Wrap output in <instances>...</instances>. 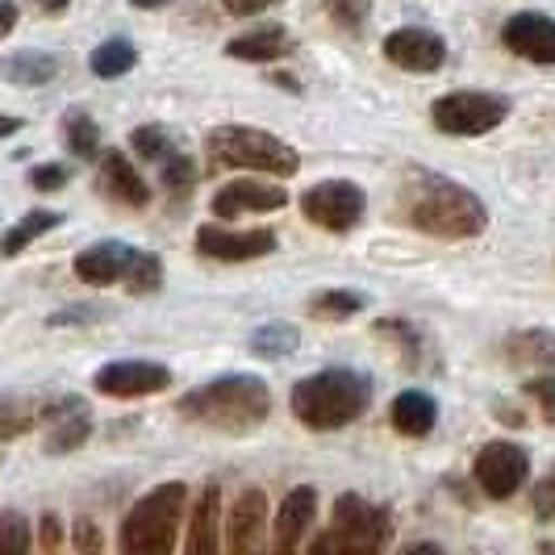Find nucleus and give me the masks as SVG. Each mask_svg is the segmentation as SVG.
<instances>
[{"mask_svg": "<svg viewBox=\"0 0 555 555\" xmlns=\"http://www.w3.org/2000/svg\"><path fill=\"white\" fill-rule=\"evenodd\" d=\"M288 47H293V38H288L284 26H259L250 29V34H238L225 47V55L238 59V63H272V59L288 55Z\"/></svg>", "mask_w": 555, "mask_h": 555, "instance_id": "412c9836", "label": "nucleus"}, {"mask_svg": "<svg viewBox=\"0 0 555 555\" xmlns=\"http://www.w3.org/2000/svg\"><path fill=\"white\" fill-rule=\"evenodd\" d=\"M326 9L334 13V22L347 29H360L363 22H367V0H326Z\"/></svg>", "mask_w": 555, "mask_h": 555, "instance_id": "473e14b6", "label": "nucleus"}, {"mask_svg": "<svg viewBox=\"0 0 555 555\" xmlns=\"http://www.w3.org/2000/svg\"><path fill=\"white\" fill-rule=\"evenodd\" d=\"M209 155L225 167H247V171H268V176H293L301 167V155L280 142L268 130H250V126H218L205 134Z\"/></svg>", "mask_w": 555, "mask_h": 555, "instance_id": "39448f33", "label": "nucleus"}, {"mask_svg": "<svg viewBox=\"0 0 555 555\" xmlns=\"http://www.w3.org/2000/svg\"><path fill=\"white\" fill-rule=\"evenodd\" d=\"M22 130V117H4L0 113V139H9V134H17Z\"/></svg>", "mask_w": 555, "mask_h": 555, "instance_id": "79ce46f5", "label": "nucleus"}, {"mask_svg": "<svg viewBox=\"0 0 555 555\" xmlns=\"http://www.w3.org/2000/svg\"><path fill=\"white\" fill-rule=\"evenodd\" d=\"M405 555H443V547H439V543H414Z\"/></svg>", "mask_w": 555, "mask_h": 555, "instance_id": "c03bdc74", "label": "nucleus"}, {"mask_svg": "<svg viewBox=\"0 0 555 555\" xmlns=\"http://www.w3.org/2000/svg\"><path fill=\"white\" fill-rule=\"evenodd\" d=\"M331 552L334 555H380L385 539H389V514L372 501L343 493L334 501L331 518Z\"/></svg>", "mask_w": 555, "mask_h": 555, "instance_id": "423d86ee", "label": "nucleus"}, {"mask_svg": "<svg viewBox=\"0 0 555 555\" xmlns=\"http://www.w3.org/2000/svg\"><path fill=\"white\" fill-rule=\"evenodd\" d=\"M167 385H171V367L151 360H117L96 372V389L105 397H146V392H164Z\"/></svg>", "mask_w": 555, "mask_h": 555, "instance_id": "9b49d317", "label": "nucleus"}, {"mask_svg": "<svg viewBox=\"0 0 555 555\" xmlns=\"http://www.w3.org/2000/svg\"><path fill=\"white\" fill-rule=\"evenodd\" d=\"M527 392H530V401H534V405L543 410V417H547V422H555V376L530 380Z\"/></svg>", "mask_w": 555, "mask_h": 555, "instance_id": "c9c22d12", "label": "nucleus"}, {"mask_svg": "<svg viewBox=\"0 0 555 555\" xmlns=\"http://www.w3.org/2000/svg\"><path fill=\"white\" fill-rule=\"evenodd\" d=\"M196 250L205 259L218 263H247V259H263L276 250V234L272 230H225V225H201L196 230Z\"/></svg>", "mask_w": 555, "mask_h": 555, "instance_id": "9d476101", "label": "nucleus"}, {"mask_svg": "<svg viewBox=\"0 0 555 555\" xmlns=\"http://www.w3.org/2000/svg\"><path fill=\"white\" fill-rule=\"evenodd\" d=\"M17 26V4L13 0H0V38Z\"/></svg>", "mask_w": 555, "mask_h": 555, "instance_id": "a19ab883", "label": "nucleus"}, {"mask_svg": "<svg viewBox=\"0 0 555 555\" xmlns=\"http://www.w3.org/2000/svg\"><path fill=\"white\" fill-rule=\"evenodd\" d=\"M527 473H530V460L518 443L498 439V443L480 447V455H476V485L485 489V498L493 501L514 498L522 489Z\"/></svg>", "mask_w": 555, "mask_h": 555, "instance_id": "1a4fd4ad", "label": "nucleus"}, {"mask_svg": "<svg viewBox=\"0 0 555 555\" xmlns=\"http://www.w3.org/2000/svg\"><path fill=\"white\" fill-rule=\"evenodd\" d=\"M405 218L435 238H476L489 225V209L473 189L447 180L439 171H410Z\"/></svg>", "mask_w": 555, "mask_h": 555, "instance_id": "f257e3e1", "label": "nucleus"}, {"mask_svg": "<svg viewBox=\"0 0 555 555\" xmlns=\"http://www.w3.org/2000/svg\"><path fill=\"white\" fill-rule=\"evenodd\" d=\"M184 509H189V489L180 480L151 489L121 522V555H171Z\"/></svg>", "mask_w": 555, "mask_h": 555, "instance_id": "20e7f679", "label": "nucleus"}, {"mask_svg": "<svg viewBox=\"0 0 555 555\" xmlns=\"http://www.w3.org/2000/svg\"><path fill=\"white\" fill-rule=\"evenodd\" d=\"M318 514V493L313 485H297L276 514V530H272V555H297L301 539H306L309 522Z\"/></svg>", "mask_w": 555, "mask_h": 555, "instance_id": "dca6fc26", "label": "nucleus"}, {"mask_svg": "<svg viewBox=\"0 0 555 555\" xmlns=\"http://www.w3.org/2000/svg\"><path fill=\"white\" fill-rule=\"evenodd\" d=\"M34 426V405L26 397H0V439H17Z\"/></svg>", "mask_w": 555, "mask_h": 555, "instance_id": "c756f323", "label": "nucleus"}, {"mask_svg": "<svg viewBox=\"0 0 555 555\" xmlns=\"http://www.w3.org/2000/svg\"><path fill=\"white\" fill-rule=\"evenodd\" d=\"M130 146H134V155H142L146 164H155V167H164L167 159L180 155V146L171 142V134H167L164 126H142V130H134V134H130Z\"/></svg>", "mask_w": 555, "mask_h": 555, "instance_id": "bb28decb", "label": "nucleus"}, {"mask_svg": "<svg viewBox=\"0 0 555 555\" xmlns=\"http://www.w3.org/2000/svg\"><path fill=\"white\" fill-rule=\"evenodd\" d=\"M130 259H134V247H126V243H96L76 255V276L83 284H113L126 276Z\"/></svg>", "mask_w": 555, "mask_h": 555, "instance_id": "6ab92c4d", "label": "nucleus"}, {"mask_svg": "<svg viewBox=\"0 0 555 555\" xmlns=\"http://www.w3.org/2000/svg\"><path fill=\"white\" fill-rule=\"evenodd\" d=\"M159 176H164V184L171 193H184V189L193 184L196 167L189 164V155H176V159H167V164L159 167Z\"/></svg>", "mask_w": 555, "mask_h": 555, "instance_id": "72a5a7b5", "label": "nucleus"}, {"mask_svg": "<svg viewBox=\"0 0 555 555\" xmlns=\"http://www.w3.org/2000/svg\"><path fill=\"white\" fill-rule=\"evenodd\" d=\"M543 555H555V543H543Z\"/></svg>", "mask_w": 555, "mask_h": 555, "instance_id": "de8ad7c7", "label": "nucleus"}, {"mask_svg": "<svg viewBox=\"0 0 555 555\" xmlns=\"http://www.w3.org/2000/svg\"><path fill=\"white\" fill-rule=\"evenodd\" d=\"M385 55H389V63L405 67V72H439L447 63V42L430 29L405 26L392 29L385 38Z\"/></svg>", "mask_w": 555, "mask_h": 555, "instance_id": "f8f14e48", "label": "nucleus"}, {"mask_svg": "<svg viewBox=\"0 0 555 555\" xmlns=\"http://www.w3.org/2000/svg\"><path fill=\"white\" fill-rule=\"evenodd\" d=\"M59 539H63V530H59V518H55V514H47V518H42V552H55Z\"/></svg>", "mask_w": 555, "mask_h": 555, "instance_id": "ea45409f", "label": "nucleus"}, {"mask_svg": "<svg viewBox=\"0 0 555 555\" xmlns=\"http://www.w3.org/2000/svg\"><path fill=\"white\" fill-rule=\"evenodd\" d=\"M63 222L59 214H51V209H34V214H26L22 222L13 225L9 234H4V243H0V255H22V250L34 243V238H42L47 230H55V225Z\"/></svg>", "mask_w": 555, "mask_h": 555, "instance_id": "b1692460", "label": "nucleus"}, {"mask_svg": "<svg viewBox=\"0 0 555 555\" xmlns=\"http://www.w3.org/2000/svg\"><path fill=\"white\" fill-rule=\"evenodd\" d=\"M309 555H334L331 552V539H326V534H318V539L309 543Z\"/></svg>", "mask_w": 555, "mask_h": 555, "instance_id": "37998d69", "label": "nucleus"}, {"mask_svg": "<svg viewBox=\"0 0 555 555\" xmlns=\"http://www.w3.org/2000/svg\"><path fill=\"white\" fill-rule=\"evenodd\" d=\"M130 4H139V9H159V4H167V0H130Z\"/></svg>", "mask_w": 555, "mask_h": 555, "instance_id": "49530a36", "label": "nucleus"}, {"mask_svg": "<svg viewBox=\"0 0 555 555\" xmlns=\"http://www.w3.org/2000/svg\"><path fill=\"white\" fill-rule=\"evenodd\" d=\"M42 422H51V435H47V451H51V455L76 451V447L88 439V430H92L80 397H59L55 405L42 410Z\"/></svg>", "mask_w": 555, "mask_h": 555, "instance_id": "f3484780", "label": "nucleus"}, {"mask_svg": "<svg viewBox=\"0 0 555 555\" xmlns=\"http://www.w3.org/2000/svg\"><path fill=\"white\" fill-rule=\"evenodd\" d=\"M0 555H29V527L22 514L0 518Z\"/></svg>", "mask_w": 555, "mask_h": 555, "instance_id": "7c9ffc66", "label": "nucleus"}, {"mask_svg": "<svg viewBox=\"0 0 555 555\" xmlns=\"http://www.w3.org/2000/svg\"><path fill=\"white\" fill-rule=\"evenodd\" d=\"M367 401H372V380L363 372L331 367V372L306 376L293 389V414L309 430H343L367 410Z\"/></svg>", "mask_w": 555, "mask_h": 555, "instance_id": "7ed1b4c3", "label": "nucleus"}, {"mask_svg": "<svg viewBox=\"0 0 555 555\" xmlns=\"http://www.w3.org/2000/svg\"><path fill=\"white\" fill-rule=\"evenodd\" d=\"M101 184L109 189V196H117L121 205H151V189H146V180L139 176V167L130 164L121 151H105L101 155Z\"/></svg>", "mask_w": 555, "mask_h": 555, "instance_id": "aec40b11", "label": "nucleus"}, {"mask_svg": "<svg viewBox=\"0 0 555 555\" xmlns=\"http://www.w3.org/2000/svg\"><path fill=\"white\" fill-rule=\"evenodd\" d=\"M55 72H59V59L42 55V51H22V55L4 59V76L13 83H47L55 80Z\"/></svg>", "mask_w": 555, "mask_h": 555, "instance_id": "393cba45", "label": "nucleus"}, {"mask_svg": "<svg viewBox=\"0 0 555 555\" xmlns=\"http://www.w3.org/2000/svg\"><path fill=\"white\" fill-rule=\"evenodd\" d=\"M222 498L205 489L189 514V555H222Z\"/></svg>", "mask_w": 555, "mask_h": 555, "instance_id": "a211bd4d", "label": "nucleus"}, {"mask_svg": "<svg viewBox=\"0 0 555 555\" xmlns=\"http://www.w3.org/2000/svg\"><path fill=\"white\" fill-rule=\"evenodd\" d=\"M76 552L80 555H101V530L92 527L88 518L76 522Z\"/></svg>", "mask_w": 555, "mask_h": 555, "instance_id": "e433bc0d", "label": "nucleus"}, {"mask_svg": "<svg viewBox=\"0 0 555 555\" xmlns=\"http://www.w3.org/2000/svg\"><path fill=\"white\" fill-rule=\"evenodd\" d=\"M363 209H367V196H363V189L351 184V180H322V184H313V189L301 196V214H306L313 225L334 230V234L351 230V225L363 218Z\"/></svg>", "mask_w": 555, "mask_h": 555, "instance_id": "6e6552de", "label": "nucleus"}, {"mask_svg": "<svg viewBox=\"0 0 555 555\" xmlns=\"http://www.w3.org/2000/svg\"><path fill=\"white\" fill-rule=\"evenodd\" d=\"M435 422H439V405H435V397H430V392L410 389L392 401V426H397L401 435H410V439L430 435V430H435Z\"/></svg>", "mask_w": 555, "mask_h": 555, "instance_id": "4be33fe9", "label": "nucleus"}, {"mask_svg": "<svg viewBox=\"0 0 555 555\" xmlns=\"http://www.w3.org/2000/svg\"><path fill=\"white\" fill-rule=\"evenodd\" d=\"M360 309H363L360 293H343V288H334V293L313 301V313H331V318H347V313H360Z\"/></svg>", "mask_w": 555, "mask_h": 555, "instance_id": "2f4dec72", "label": "nucleus"}, {"mask_svg": "<svg viewBox=\"0 0 555 555\" xmlns=\"http://www.w3.org/2000/svg\"><path fill=\"white\" fill-rule=\"evenodd\" d=\"M263 522H268V498L247 489L234 501L225 522V555H263Z\"/></svg>", "mask_w": 555, "mask_h": 555, "instance_id": "ddd939ff", "label": "nucleus"}, {"mask_svg": "<svg viewBox=\"0 0 555 555\" xmlns=\"http://www.w3.org/2000/svg\"><path fill=\"white\" fill-rule=\"evenodd\" d=\"M38 9H47V13H63L67 9V0H34Z\"/></svg>", "mask_w": 555, "mask_h": 555, "instance_id": "a18cd8bd", "label": "nucleus"}, {"mask_svg": "<svg viewBox=\"0 0 555 555\" xmlns=\"http://www.w3.org/2000/svg\"><path fill=\"white\" fill-rule=\"evenodd\" d=\"M501 42L530 63H555V22L543 13H514L501 29Z\"/></svg>", "mask_w": 555, "mask_h": 555, "instance_id": "2eb2a0df", "label": "nucleus"}, {"mask_svg": "<svg viewBox=\"0 0 555 555\" xmlns=\"http://www.w3.org/2000/svg\"><path fill=\"white\" fill-rule=\"evenodd\" d=\"M180 414L222 435H250L272 414V389L259 376H222L180 397Z\"/></svg>", "mask_w": 555, "mask_h": 555, "instance_id": "f03ea898", "label": "nucleus"}, {"mask_svg": "<svg viewBox=\"0 0 555 555\" xmlns=\"http://www.w3.org/2000/svg\"><path fill=\"white\" fill-rule=\"evenodd\" d=\"M92 76H101V80H117V76H126L134 63H139V51H134V42H126V38H109V42H101L96 51H92Z\"/></svg>", "mask_w": 555, "mask_h": 555, "instance_id": "5701e85b", "label": "nucleus"}, {"mask_svg": "<svg viewBox=\"0 0 555 555\" xmlns=\"http://www.w3.org/2000/svg\"><path fill=\"white\" fill-rule=\"evenodd\" d=\"M534 509H539L543 518H552V514H555V473L547 476L539 489H534Z\"/></svg>", "mask_w": 555, "mask_h": 555, "instance_id": "4c0bfd02", "label": "nucleus"}, {"mask_svg": "<svg viewBox=\"0 0 555 555\" xmlns=\"http://www.w3.org/2000/svg\"><path fill=\"white\" fill-rule=\"evenodd\" d=\"M288 193L284 189H272V184H259V180H234V184H222L214 193V214L222 222H234L243 214H272V209H284Z\"/></svg>", "mask_w": 555, "mask_h": 555, "instance_id": "4468645a", "label": "nucleus"}, {"mask_svg": "<svg viewBox=\"0 0 555 555\" xmlns=\"http://www.w3.org/2000/svg\"><path fill=\"white\" fill-rule=\"evenodd\" d=\"M126 284H130V293H155V288L164 284V263H159V255L134 247V259H130V268H126Z\"/></svg>", "mask_w": 555, "mask_h": 555, "instance_id": "cd10ccee", "label": "nucleus"}, {"mask_svg": "<svg viewBox=\"0 0 555 555\" xmlns=\"http://www.w3.org/2000/svg\"><path fill=\"white\" fill-rule=\"evenodd\" d=\"M29 184L34 189H42V193H55V189H63L67 184V167L63 164H42L29 171Z\"/></svg>", "mask_w": 555, "mask_h": 555, "instance_id": "f704fd0d", "label": "nucleus"}, {"mask_svg": "<svg viewBox=\"0 0 555 555\" xmlns=\"http://www.w3.org/2000/svg\"><path fill=\"white\" fill-rule=\"evenodd\" d=\"M250 347H255L259 356H268V360H280V356H288V351L297 347V331H293L288 322H272V326L255 331Z\"/></svg>", "mask_w": 555, "mask_h": 555, "instance_id": "c85d7f7f", "label": "nucleus"}, {"mask_svg": "<svg viewBox=\"0 0 555 555\" xmlns=\"http://www.w3.org/2000/svg\"><path fill=\"white\" fill-rule=\"evenodd\" d=\"M63 139H67V151L80 155V159H96V155H101V126H96L88 113H80V109L67 113Z\"/></svg>", "mask_w": 555, "mask_h": 555, "instance_id": "a878e982", "label": "nucleus"}, {"mask_svg": "<svg viewBox=\"0 0 555 555\" xmlns=\"http://www.w3.org/2000/svg\"><path fill=\"white\" fill-rule=\"evenodd\" d=\"M435 126L443 134H455V139H476V134H489L498 130L501 121L509 117V101L498 96V92H447L435 101Z\"/></svg>", "mask_w": 555, "mask_h": 555, "instance_id": "0eeeda50", "label": "nucleus"}, {"mask_svg": "<svg viewBox=\"0 0 555 555\" xmlns=\"http://www.w3.org/2000/svg\"><path fill=\"white\" fill-rule=\"evenodd\" d=\"M222 4L234 13V17H255V13L272 9V4H280V0H222Z\"/></svg>", "mask_w": 555, "mask_h": 555, "instance_id": "58836bf2", "label": "nucleus"}]
</instances>
